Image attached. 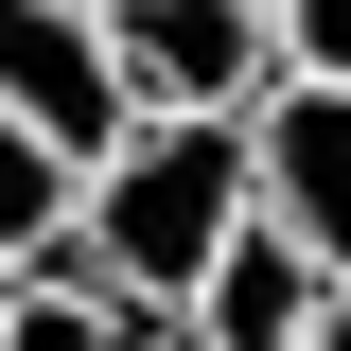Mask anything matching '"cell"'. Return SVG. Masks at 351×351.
<instances>
[{
    "label": "cell",
    "instance_id": "6da1fadb",
    "mask_svg": "<svg viewBox=\"0 0 351 351\" xmlns=\"http://www.w3.org/2000/svg\"><path fill=\"white\" fill-rule=\"evenodd\" d=\"M246 123L228 106H141L123 123V158H88V193H71V246L53 263H88L106 299H141V316H176L193 281H211V246L246 228Z\"/></svg>",
    "mask_w": 351,
    "mask_h": 351
},
{
    "label": "cell",
    "instance_id": "7a4b0ae2",
    "mask_svg": "<svg viewBox=\"0 0 351 351\" xmlns=\"http://www.w3.org/2000/svg\"><path fill=\"white\" fill-rule=\"evenodd\" d=\"M0 106L53 141V158H123L141 88L106 53V0H0Z\"/></svg>",
    "mask_w": 351,
    "mask_h": 351
},
{
    "label": "cell",
    "instance_id": "3957f363",
    "mask_svg": "<svg viewBox=\"0 0 351 351\" xmlns=\"http://www.w3.org/2000/svg\"><path fill=\"white\" fill-rule=\"evenodd\" d=\"M106 53H123V88H141V106H228V123L281 88L263 0H106Z\"/></svg>",
    "mask_w": 351,
    "mask_h": 351
},
{
    "label": "cell",
    "instance_id": "277c9868",
    "mask_svg": "<svg viewBox=\"0 0 351 351\" xmlns=\"http://www.w3.org/2000/svg\"><path fill=\"white\" fill-rule=\"evenodd\" d=\"M246 176H263V211L316 246V281L351 299V88H263L246 106Z\"/></svg>",
    "mask_w": 351,
    "mask_h": 351
},
{
    "label": "cell",
    "instance_id": "5b68a950",
    "mask_svg": "<svg viewBox=\"0 0 351 351\" xmlns=\"http://www.w3.org/2000/svg\"><path fill=\"white\" fill-rule=\"evenodd\" d=\"M316 316H334V281H316V246H299V228H281V211L246 193V228L211 246V281L176 299V334H193V351H299Z\"/></svg>",
    "mask_w": 351,
    "mask_h": 351
},
{
    "label": "cell",
    "instance_id": "8992f818",
    "mask_svg": "<svg viewBox=\"0 0 351 351\" xmlns=\"http://www.w3.org/2000/svg\"><path fill=\"white\" fill-rule=\"evenodd\" d=\"M176 316H141V299H106L88 263H18L0 281V351H158Z\"/></svg>",
    "mask_w": 351,
    "mask_h": 351
},
{
    "label": "cell",
    "instance_id": "52a82bcc",
    "mask_svg": "<svg viewBox=\"0 0 351 351\" xmlns=\"http://www.w3.org/2000/svg\"><path fill=\"white\" fill-rule=\"evenodd\" d=\"M71 193H88V158H53V141L0 106V263H53L71 246Z\"/></svg>",
    "mask_w": 351,
    "mask_h": 351
},
{
    "label": "cell",
    "instance_id": "ba28073f",
    "mask_svg": "<svg viewBox=\"0 0 351 351\" xmlns=\"http://www.w3.org/2000/svg\"><path fill=\"white\" fill-rule=\"evenodd\" d=\"M263 53L281 88H351V0H263Z\"/></svg>",
    "mask_w": 351,
    "mask_h": 351
},
{
    "label": "cell",
    "instance_id": "9c48e42d",
    "mask_svg": "<svg viewBox=\"0 0 351 351\" xmlns=\"http://www.w3.org/2000/svg\"><path fill=\"white\" fill-rule=\"evenodd\" d=\"M299 351H351V299H334V316H316V334H299Z\"/></svg>",
    "mask_w": 351,
    "mask_h": 351
},
{
    "label": "cell",
    "instance_id": "30bf717a",
    "mask_svg": "<svg viewBox=\"0 0 351 351\" xmlns=\"http://www.w3.org/2000/svg\"><path fill=\"white\" fill-rule=\"evenodd\" d=\"M158 351H193V334H158Z\"/></svg>",
    "mask_w": 351,
    "mask_h": 351
},
{
    "label": "cell",
    "instance_id": "8fae6325",
    "mask_svg": "<svg viewBox=\"0 0 351 351\" xmlns=\"http://www.w3.org/2000/svg\"><path fill=\"white\" fill-rule=\"evenodd\" d=\"M0 281H18V263H0Z\"/></svg>",
    "mask_w": 351,
    "mask_h": 351
}]
</instances>
